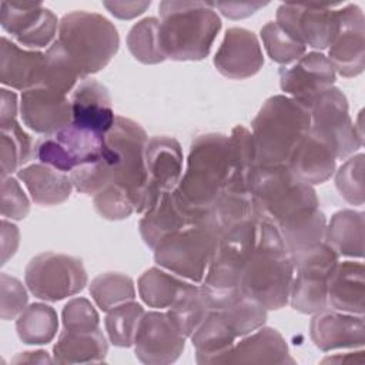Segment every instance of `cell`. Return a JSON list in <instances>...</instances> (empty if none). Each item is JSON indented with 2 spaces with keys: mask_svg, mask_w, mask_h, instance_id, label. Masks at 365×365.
<instances>
[{
  "mask_svg": "<svg viewBox=\"0 0 365 365\" xmlns=\"http://www.w3.org/2000/svg\"><path fill=\"white\" fill-rule=\"evenodd\" d=\"M285 338L274 328L261 327L234 344L227 364H294Z\"/></svg>",
  "mask_w": 365,
  "mask_h": 365,
  "instance_id": "cell-26",
  "label": "cell"
},
{
  "mask_svg": "<svg viewBox=\"0 0 365 365\" xmlns=\"http://www.w3.org/2000/svg\"><path fill=\"white\" fill-rule=\"evenodd\" d=\"M29 295L20 279L6 272L0 275V317L4 321L17 318L27 305Z\"/></svg>",
  "mask_w": 365,
  "mask_h": 365,
  "instance_id": "cell-46",
  "label": "cell"
},
{
  "mask_svg": "<svg viewBox=\"0 0 365 365\" xmlns=\"http://www.w3.org/2000/svg\"><path fill=\"white\" fill-rule=\"evenodd\" d=\"M258 167L255 144L251 131L235 125L228 135V178L222 191L251 195V178Z\"/></svg>",
  "mask_w": 365,
  "mask_h": 365,
  "instance_id": "cell-30",
  "label": "cell"
},
{
  "mask_svg": "<svg viewBox=\"0 0 365 365\" xmlns=\"http://www.w3.org/2000/svg\"><path fill=\"white\" fill-rule=\"evenodd\" d=\"M188 281L158 267H151L141 274L137 287L144 304L151 308H168L178 298Z\"/></svg>",
  "mask_w": 365,
  "mask_h": 365,
  "instance_id": "cell-35",
  "label": "cell"
},
{
  "mask_svg": "<svg viewBox=\"0 0 365 365\" xmlns=\"http://www.w3.org/2000/svg\"><path fill=\"white\" fill-rule=\"evenodd\" d=\"M24 279L36 298L50 302L81 292L88 281L81 259L58 252L33 257L24 269Z\"/></svg>",
  "mask_w": 365,
  "mask_h": 365,
  "instance_id": "cell-10",
  "label": "cell"
},
{
  "mask_svg": "<svg viewBox=\"0 0 365 365\" xmlns=\"http://www.w3.org/2000/svg\"><path fill=\"white\" fill-rule=\"evenodd\" d=\"M17 177L24 182L31 200L38 205H57L64 202L73 191L71 178L47 164L37 163L23 167Z\"/></svg>",
  "mask_w": 365,
  "mask_h": 365,
  "instance_id": "cell-31",
  "label": "cell"
},
{
  "mask_svg": "<svg viewBox=\"0 0 365 365\" xmlns=\"http://www.w3.org/2000/svg\"><path fill=\"white\" fill-rule=\"evenodd\" d=\"M108 344L98 328L90 332L61 331L53 346V359L57 364H97L106 359Z\"/></svg>",
  "mask_w": 365,
  "mask_h": 365,
  "instance_id": "cell-32",
  "label": "cell"
},
{
  "mask_svg": "<svg viewBox=\"0 0 365 365\" xmlns=\"http://www.w3.org/2000/svg\"><path fill=\"white\" fill-rule=\"evenodd\" d=\"M312 315L309 336L319 351L329 352L334 349H355L364 346V315L341 312L332 308L322 309Z\"/></svg>",
  "mask_w": 365,
  "mask_h": 365,
  "instance_id": "cell-22",
  "label": "cell"
},
{
  "mask_svg": "<svg viewBox=\"0 0 365 365\" xmlns=\"http://www.w3.org/2000/svg\"><path fill=\"white\" fill-rule=\"evenodd\" d=\"M13 364H21V362H29V364H44V362H54V359L50 358V355L46 351H27V352H21L17 354L13 359Z\"/></svg>",
  "mask_w": 365,
  "mask_h": 365,
  "instance_id": "cell-52",
  "label": "cell"
},
{
  "mask_svg": "<svg viewBox=\"0 0 365 365\" xmlns=\"http://www.w3.org/2000/svg\"><path fill=\"white\" fill-rule=\"evenodd\" d=\"M147 188L151 208L164 192L173 191L182 175V150L168 135L150 137L145 145Z\"/></svg>",
  "mask_w": 365,
  "mask_h": 365,
  "instance_id": "cell-20",
  "label": "cell"
},
{
  "mask_svg": "<svg viewBox=\"0 0 365 365\" xmlns=\"http://www.w3.org/2000/svg\"><path fill=\"white\" fill-rule=\"evenodd\" d=\"M190 338L195 349V361L200 365L227 364L237 339L218 309H211Z\"/></svg>",
  "mask_w": 365,
  "mask_h": 365,
  "instance_id": "cell-29",
  "label": "cell"
},
{
  "mask_svg": "<svg viewBox=\"0 0 365 365\" xmlns=\"http://www.w3.org/2000/svg\"><path fill=\"white\" fill-rule=\"evenodd\" d=\"M214 66L224 77L244 80L255 76L264 66L257 36L244 27H231L214 56Z\"/></svg>",
  "mask_w": 365,
  "mask_h": 365,
  "instance_id": "cell-21",
  "label": "cell"
},
{
  "mask_svg": "<svg viewBox=\"0 0 365 365\" xmlns=\"http://www.w3.org/2000/svg\"><path fill=\"white\" fill-rule=\"evenodd\" d=\"M364 217L362 211L339 210L327 224L324 241L338 257H364Z\"/></svg>",
  "mask_w": 365,
  "mask_h": 365,
  "instance_id": "cell-33",
  "label": "cell"
},
{
  "mask_svg": "<svg viewBox=\"0 0 365 365\" xmlns=\"http://www.w3.org/2000/svg\"><path fill=\"white\" fill-rule=\"evenodd\" d=\"M254 214L282 228L319 208L312 185L298 180L287 165H258L250 184Z\"/></svg>",
  "mask_w": 365,
  "mask_h": 365,
  "instance_id": "cell-5",
  "label": "cell"
},
{
  "mask_svg": "<svg viewBox=\"0 0 365 365\" xmlns=\"http://www.w3.org/2000/svg\"><path fill=\"white\" fill-rule=\"evenodd\" d=\"M278 74L285 96L308 108L322 93L334 87L336 77L328 57L321 51L305 53L294 66L281 67Z\"/></svg>",
  "mask_w": 365,
  "mask_h": 365,
  "instance_id": "cell-18",
  "label": "cell"
},
{
  "mask_svg": "<svg viewBox=\"0 0 365 365\" xmlns=\"http://www.w3.org/2000/svg\"><path fill=\"white\" fill-rule=\"evenodd\" d=\"M63 327L70 332H90L98 329L100 317L94 305L83 297L70 299L61 312Z\"/></svg>",
  "mask_w": 365,
  "mask_h": 365,
  "instance_id": "cell-45",
  "label": "cell"
},
{
  "mask_svg": "<svg viewBox=\"0 0 365 365\" xmlns=\"http://www.w3.org/2000/svg\"><path fill=\"white\" fill-rule=\"evenodd\" d=\"M0 23L19 46L29 50L50 47L60 24L50 9L31 1H1Z\"/></svg>",
  "mask_w": 365,
  "mask_h": 365,
  "instance_id": "cell-14",
  "label": "cell"
},
{
  "mask_svg": "<svg viewBox=\"0 0 365 365\" xmlns=\"http://www.w3.org/2000/svg\"><path fill=\"white\" fill-rule=\"evenodd\" d=\"M364 349L361 348L358 352H346V354H336L334 356H327L321 362L322 364H364Z\"/></svg>",
  "mask_w": 365,
  "mask_h": 365,
  "instance_id": "cell-53",
  "label": "cell"
},
{
  "mask_svg": "<svg viewBox=\"0 0 365 365\" xmlns=\"http://www.w3.org/2000/svg\"><path fill=\"white\" fill-rule=\"evenodd\" d=\"M151 1H103V6L117 19L130 20L137 16H141Z\"/></svg>",
  "mask_w": 365,
  "mask_h": 365,
  "instance_id": "cell-49",
  "label": "cell"
},
{
  "mask_svg": "<svg viewBox=\"0 0 365 365\" xmlns=\"http://www.w3.org/2000/svg\"><path fill=\"white\" fill-rule=\"evenodd\" d=\"M90 295L100 309L110 311L135 298L134 281L121 272H103L91 281Z\"/></svg>",
  "mask_w": 365,
  "mask_h": 365,
  "instance_id": "cell-39",
  "label": "cell"
},
{
  "mask_svg": "<svg viewBox=\"0 0 365 365\" xmlns=\"http://www.w3.org/2000/svg\"><path fill=\"white\" fill-rule=\"evenodd\" d=\"M125 41L133 57L143 64H158L167 60L160 43V20L157 17L137 21L130 29Z\"/></svg>",
  "mask_w": 365,
  "mask_h": 365,
  "instance_id": "cell-38",
  "label": "cell"
},
{
  "mask_svg": "<svg viewBox=\"0 0 365 365\" xmlns=\"http://www.w3.org/2000/svg\"><path fill=\"white\" fill-rule=\"evenodd\" d=\"M259 34L267 54L278 64L287 66L307 53V46L288 34L277 21L267 23L261 27Z\"/></svg>",
  "mask_w": 365,
  "mask_h": 365,
  "instance_id": "cell-42",
  "label": "cell"
},
{
  "mask_svg": "<svg viewBox=\"0 0 365 365\" xmlns=\"http://www.w3.org/2000/svg\"><path fill=\"white\" fill-rule=\"evenodd\" d=\"M1 215L3 218L20 221L30 211V201L19 181L9 175L1 178Z\"/></svg>",
  "mask_w": 365,
  "mask_h": 365,
  "instance_id": "cell-47",
  "label": "cell"
},
{
  "mask_svg": "<svg viewBox=\"0 0 365 365\" xmlns=\"http://www.w3.org/2000/svg\"><path fill=\"white\" fill-rule=\"evenodd\" d=\"M134 354L143 364L175 362L185 348V336L174 327L167 312H144L134 339Z\"/></svg>",
  "mask_w": 365,
  "mask_h": 365,
  "instance_id": "cell-17",
  "label": "cell"
},
{
  "mask_svg": "<svg viewBox=\"0 0 365 365\" xmlns=\"http://www.w3.org/2000/svg\"><path fill=\"white\" fill-rule=\"evenodd\" d=\"M294 271V259L278 228L268 221H259L257 242L241 271V294L267 309H281L289 301Z\"/></svg>",
  "mask_w": 365,
  "mask_h": 365,
  "instance_id": "cell-1",
  "label": "cell"
},
{
  "mask_svg": "<svg viewBox=\"0 0 365 365\" xmlns=\"http://www.w3.org/2000/svg\"><path fill=\"white\" fill-rule=\"evenodd\" d=\"M16 331L23 344L44 345L54 339L58 331V317L53 307L34 302L16 319Z\"/></svg>",
  "mask_w": 365,
  "mask_h": 365,
  "instance_id": "cell-34",
  "label": "cell"
},
{
  "mask_svg": "<svg viewBox=\"0 0 365 365\" xmlns=\"http://www.w3.org/2000/svg\"><path fill=\"white\" fill-rule=\"evenodd\" d=\"M143 315L144 308L134 301H127L107 311L104 324L110 342L120 348L131 346Z\"/></svg>",
  "mask_w": 365,
  "mask_h": 365,
  "instance_id": "cell-40",
  "label": "cell"
},
{
  "mask_svg": "<svg viewBox=\"0 0 365 365\" xmlns=\"http://www.w3.org/2000/svg\"><path fill=\"white\" fill-rule=\"evenodd\" d=\"M268 3H261V1H215L212 3L214 9H218L222 16L232 19V20H238V19H245L251 14H254L255 11H258L259 9L265 7Z\"/></svg>",
  "mask_w": 365,
  "mask_h": 365,
  "instance_id": "cell-48",
  "label": "cell"
},
{
  "mask_svg": "<svg viewBox=\"0 0 365 365\" xmlns=\"http://www.w3.org/2000/svg\"><path fill=\"white\" fill-rule=\"evenodd\" d=\"M71 123L98 134H107L114 125L115 117L111 97L106 86L91 77H86L71 91Z\"/></svg>",
  "mask_w": 365,
  "mask_h": 365,
  "instance_id": "cell-23",
  "label": "cell"
},
{
  "mask_svg": "<svg viewBox=\"0 0 365 365\" xmlns=\"http://www.w3.org/2000/svg\"><path fill=\"white\" fill-rule=\"evenodd\" d=\"M0 160H1V178L11 175L27 164L34 155L31 137L23 130L20 123L13 118L0 123Z\"/></svg>",
  "mask_w": 365,
  "mask_h": 365,
  "instance_id": "cell-36",
  "label": "cell"
},
{
  "mask_svg": "<svg viewBox=\"0 0 365 365\" xmlns=\"http://www.w3.org/2000/svg\"><path fill=\"white\" fill-rule=\"evenodd\" d=\"M56 44L81 78L103 70L118 51L115 26L103 14L76 10L61 17Z\"/></svg>",
  "mask_w": 365,
  "mask_h": 365,
  "instance_id": "cell-6",
  "label": "cell"
},
{
  "mask_svg": "<svg viewBox=\"0 0 365 365\" xmlns=\"http://www.w3.org/2000/svg\"><path fill=\"white\" fill-rule=\"evenodd\" d=\"M364 158L362 153L354 154L335 173L339 195L352 205L364 204Z\"/></svg>",
  "mask_w": 365,
  "mask_h": 365,
  "instance_id": "cell-43",
  "label": "cell"
},
{
  "mask_svg": "<svg viewBox=\"0 0 365 365\" xmlns=\"http://www.w3.org/2000/svg\"><path fill=\"white\" fill-rule=\"evenodd\" d=\"M106 150V135L73 123L54 134L37 140L34 153L40 163L63 173L94 163Z\"/></svg>",
  "mask_w": 365,
  "mask_h": 365,
  "instance_id": "cell-13",
  "label": "cell"
},
{
  "mask_svg": "<svg viewBox=\"0 0 365 365\" xmlns=\"http://www.w3.org/2000/svg\"><path fill=\"white\" fill-rule=\"evenodd\" d=\"M20 115L30 130L50 135L71 123V104L67 94L38 86L21 93Z\"/></svg>",
  "mask_w": 365,
  "mask_h": 365,
  "instance_id": "cell-19",
  "label": "cell"
},
{
  "mask_svg": "<svg viewBox=\"0 0 365 365\" xmlns=\"http://www.w3.org/2000/svg\"><path fill=\"white\" fill-rule=\"evenodd\" d=\"M218 241L217 231L210 225H188L154 248V261L164 269L201 284Z\"/></svg>",
  "mask_w": 365,
  "mask_h": 365,
  "instance_id": "cell-9",
  "label": "cell"
},
{
  "mask_svg": "<svg viewBox=\"0 0 365 365\" xmlns=\"http://www.w3.org/2000/svg\"><path fill=\"white\" fill-rule=\"evenodd\" d=\"M147 141L144 128L121 115L115 117L114 125L106 134L111 184H117L128 192L135 212H145L151 208L145 171Z\"/></svg>",
  "mask_w": 365,
  "mask_h": 365,
  "instance_id": "cell-8",
  "label": "cell"
},
{
  "mask_svg": "<svg viewBox=\"0 0 365 365\" xmlns=\"http://www.w3.org/2000/svg\"><path fill=\"white\" fill-rule=\"evenodd\" d=\"M235 336H244L258 328L267 321V308L258 301L240 294L230 304L218 309Z\"/></svg>",
  "mask_w": 365,
  "mask_h": 365,
  "instance_id": "cell-41",
  "label": "cell"
},
{
  "mask_svg": "<svg viewBox=\"0 0 365 365\" xmlns=\"http://www.w3.org/2000/svg\"><path fill=\"white\" fill-rule=\"evenodd\" d=\"M228 178V135L207 133L195 137L178 185L173 190L180 202L201 222L212 225L211 205Z\"/></svg>",
  "mask_w": 365,
  "mask_h": 365,
  "instance_id": "cell-2",
  "label": "cell"
},
{
  "mask_svg": "<svg viewBox=\"0 0 365 365\" xmlns=\"http://www.w3.org/2000/svg\"><path fill=\"white\" fill-rule=\"evenodd\" d=\"M158 13L160 43L165 58L198 61L210 54L222 26L212 3L164 0Z\"/></svg>",
  "mask_w": 365,
  "mask_h": 365,
  "instance_id": "cell-3",
  "label": "cell"
},
{
  "mask_svg": "<svg viewBox=\"0 0 365 365\" xmlns=\"http://www.w3.org/2000/svg\"><path fill=\"white\" fill-rule=\"evenodd\" d=\"M210 311L211 308L201 285L188 282L173 305L167 308V315L174 327L188 338L205 319Z\"/></svg>",
  "mask_w": 365,
  "mask_h": 365,
  "instance_id": "cell-37",
  "label": "cell"
},
{
  "mask_svg": "<svg viewBox=\"0 0 365 365\" xmlns=\"http://www.w3.org/2000/svg\"><path fill=\"white\" fill-rule=\"evenodd\" d=\"M275 21L304 46L325 50L329 47L338 27V9L284 3L277 9Z\"/></svg>",
  "mask_w": 365,
  "mask_h": 365,
  "instance_id": "cell-15",
  "label": "cell"
},
{
  "mask_svg": "<svg viewBox=\"0 0 365 365\" xmlns=\"http://www.w3.org/2000/svg\"><path fill=\"white\" fill-rule=\"evenodd\" d=\"M188 225L205 224H200L180 202L174 191H168L161 195L153 208L144 212L138 222V230L144 244L154 250L164 238Z\"/></svg>",
  "mask_w": 365,
  "mask_h": 365,
  "instance_id": "cell-25",
  "label": "cell"
},
{
  "mask_svg": "<svg viewBox=\"0 0 365 365\" xmlns=\"http://www.w3.org/2000/svg\"><path fill=\"white\" fill-rule=\"evenodd\" d=\"M348 108L346 96L338 87L328 88L309 107V133L325 143L336 160L349 158L364 145Z\"/></svg>",
  "mask_w": 365,
  "mask_h": 365,
  "instance_id": "cell-11",
  "label": "cell"
},
{
  "mask_svg": "<svg viewBox=\"0 0 365 365\" xmlns=\"http://www.w3.org/2000/svg\"><path fill=\"white\" fill-rule=\"evenodd\" d=\"M287 167L298 180L315 185L334 175L336 158L325 143L308 133L291 154Z\"/></svg>",
  "mask_w": 365,
  "mask_h": 365,
  "instance_id": "cell-28",
  "label": "cell"
},
{
  "mask_svg": "<svg viewBox=\"0 0 365 365\" xmlns=\"http://www.w3.org/2000/svg\"><path fill=\"white\" fill-rule=\"evenodd\" d=\"M365 269L361 261H342L334 267L328 281V308L364 315Z\"/></svg>",
  "mask_w": 365,
  "mask_h": 365,
  "instance_id": "cell-27",
  "label": "cell"
},
{
  "mask_svg": "<svg viewBox=\"0 0 365 365\" xmlns=\"http://www.w3.org/2000/svg\"><path fill=\"white\" fill-rule=\"evenodd\" d=\"M338 258V254L324 241L294 259L295 271L288 302L295 311L315 314L328 308V281Z\"/></svg>",
  "mask_w": 365,
  "mask_h": 365,
  "instance_id": "cell-12",
  "label": "cell"
},
{
  "mask_svg": "<svg viewBox=\"0 0 365 365\" xmlns=\"http://www.w3.org/2000/svg\"><path fill=\"white\" fill-rule=\"evenodd\" d=\"M93 202L97 212L103 218L111 221L128 218L133 212H135L128 192L117 184H108L100 190L96 195H93Z\"/></svg>",
  "mask_w": 365,
  "mask_h": 365,
  "instance_id": "cell-44",
  "label": "cell"
},
{
  "mask_svg": "<svg viewBox=\"0 0 365 365\" xmlns=\"http://www.w3.org/2000/svg\"><path fill=\"white\" fill-rule=\"evenodd\" d=\"M0 123L16 118L17 111L20 110V103H17L16 93L3 87L0 90Z\"/></svg>",
  "mask_w": 365,
  "mask_h": 365,
  "instance_id": "cell-51",
  "label": "cell"
},
{
  "mask_svg": "<svg viewBox=\"0 0 365 365\" xmlns=\"http://www.w3.org/2000/svg\"><path fill=\"white\" fill-rule=\"evenodd\" d=\"M20 242L19 228L9 222L7 218L1 220V265H4L17 251Z\"/></svg>",
  "mask_w": 365,
  "mask_h": 365,
  "instance_id": "cell-50",
  "label": "cell"
},
{
  "mask_svg": "<svg viewBox=\"0 0 365 365\" xmlns=\"http://www.w3.org/2000/svg\"><path fill=\"white\" fill-rule=\"evenodd\" d=\"M46 54L38 50L21 48L16 41L1 37L0 81L16 90H29L43 83Z\"/></svg>",
  "mask_w": 365,
  "mask_h": 365,
  "instance_id": "cell-24",
  "label": "cell"
},
{
  "mask_svg": "<svg viewBox=\"0 0 365 365\" xmlns=\"http://www.w3.org/2000/svg\"><path fill=\"white\" fill-rule=\"evenodd\" d=\"M328 60L342 77H356L365 68V19L358 4L338 9V27L328 47Z\"/></svg>",
  "mask_w": 365,
  "mask_h": 365,
  "instance_id": "cell-16",
  "label": "cell"
},
{
  "mask_svg": "<svg viewBox=\"0 0 365 365\" xmlns=\"http://www.w3.org/2000/svg\"><path fill=\"white\" fill-rule=\"evenodd\" d=\"M258 228L259 220L252 217L218 235L214 255L201 282L211 309L225 307L241 294V271L257 242Z\"/></svg>",
  "mask_w": 365,
  "mask_h": 365,
  "instance_id": "cell-7",
  "label": "cell"
},
{
  "mask_svg": "<svg viewBox=\"0 0 365 365\" xmlns=\"http://www.w3.org/2000/svg\"><path fill=\"white\" fill-rule=\"evenodd\" d=\"M309 108L297 100L277 94L265 100L251 123L258 165H287L291 154L309 133Z\"/></svg>",
  "mask_w": 365,
  "mask_h": 365,
  "instance_id": "cell-4",
  "label": "cell"
}]
</instances>
